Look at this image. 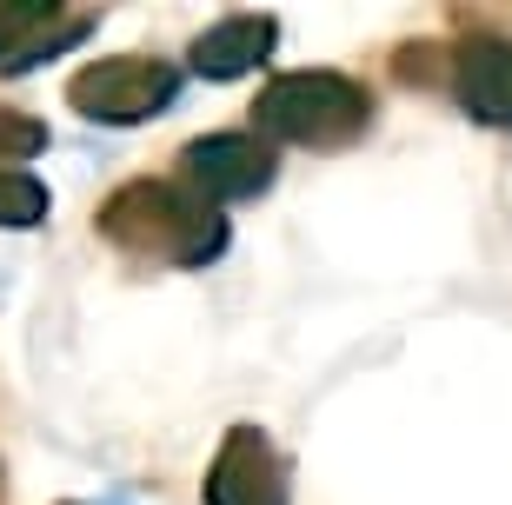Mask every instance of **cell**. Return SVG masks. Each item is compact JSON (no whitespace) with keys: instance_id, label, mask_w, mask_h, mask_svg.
Returning a JSON list of instances; mask_svg holds the SVG:
<instances>
[{"instance_id":"6da1fadb","label":"cell","mask_w":512,"mask_h":505,"mask_svg":"<svg viewBox=\"0 0 512 505\" xmlns=\"http://www.w3.org/2000/svg\"><path fill=\"white\" fill-rule=\"evenodd\" d=\"M100 240L153 266H213L227 253V213L193 200L180 180H127L100 200Z\"/></svg>"},{"instance_id":"7a4b0ae2","label":"cell","mask_w":512,"mask_h":505,"mask_svg":"<svg viewBox=\"0 0 512 505\" xmlns=\"http://www.w3.org/2000/svg\"><path fill=\"white\" fill-rule=\"evenodd\" d=\"M373 127V94H366L353 74H333V67H300V74H280L253 94V140L266 147H353L360 133Z\"/></svg>"},{"instance_id":"3957f363","label":"cell","mask_w":512,"mask_h":505,"mask_svg":"<svg viewBox=\"0 0 512 505\" xmlns=\"http://www.w3.org/2000/svg\"><path fill=\"white\" fill-rule=\"evenodd\" d=\"M173 94H180V67L160 54H107L67 80L74 113H87L100 127H140L153 113H167Z\"/></svg>"},{"instance_id":"277c9868","label":"cell","mask_w":512,"mask_h":505,"mask_svg":"<svg viewBox=\"0 0 512 505\" xmlns=\"http://www.w3.org/2000/svg\"><path fill=\"white\" fill-rule=\"evenodd\" d=\"M273 173H280V153L253 140V133H200L187 153H180V187L193 200L207 206H240V200H260L273 187Z\"/></svg>"},{"instance_id":"5b68a950","label":"cell","mask_w":512,"mask_h":505,"mask_svg":"<svg viewBox=\"0 0 512 505\" xmlns=\"http://www.w3.org/2000/svg\"><path fill=\"white\" fill-rule=\"evenodd\" d=\"M207 505H293V466L260 426H233L207 466Z\"/></svg>"},{"instance_id":"8992f818","label":"cell","mask_w":512,"mask_h":505,"mask_svg":"<svg viewBox=\"0 0 512 505\" xmlns=\"http://www.w3.org/2000/svg\"><path fill=\"white\" fill-rule=\"evenodd\" d=\"M453 100L479 127H512V40L506 34H466L446 47Z\"/></svg>"},{"instance_id":"52a82bcc","label":"cell","mask_w":512,"mask_h":505,"mask_svg":"<svg viewBox=\"0 0 512 505\" xmlns=\"http://www.w3.org/2000/svg\"><path fill=\"white\" fill-rule=\"evenodd\" d=\"M273 47H280L273 14H227V20H213L207 34L187 47V67L200 80H247L253 67L273 60Z\"/></svg>"},{"instance_id":"ba28073f","label":"cell","mask_w":512,"mask_h":505,"mask_svg":"<svg viewBox=\"0 0 512 505\" xmlns=\"http://www.w3.org/2000/svg\"><path fill=\"white\" fill-rule=\"evenodd\" d=\"M47 220V187L20 167H0V226H40Z\"/></svg>"},{"instance_id":"9c48e42d","label":"cell","mask_w":512,"mask_h":505,"mask_svg":"<svg viewBox=\"0 0 512 505\" xmlns=\"http://www.w3.org/2000/svg\"><path fill=\"white\" fill-rule=\"evenodd\" d=\"M34 153H47V127L20 107H0V167H20Z\"/></svg>"},{"instance_id":"30bf717a","label":"cell","mask_w":512,"mask_h":505,"mask_svg":"<svg viewBox=\"0 0 512 505\" xmlns=\"http://www.w3.org/2000/svg\"><path fill=\"white\" fill-rule=\"evenodd\" d=\"M47 14H54V7H0V60L14 54V47H20L27 34H34V27H40Z\"/></svg>"},{"instance_id":"8fae6325","label":"cell","mask_w":512,"mask_h":505,"mask_svg":"<svg viewBox=\"0 0 512 505\" xmlns=\"http://www.w3.org/2000/svg\"><path fill=\"white\" fill-rule=\"evenodd\" d=\"M0 499H7V479H0Z\"/></svg>"}]
</instances>
